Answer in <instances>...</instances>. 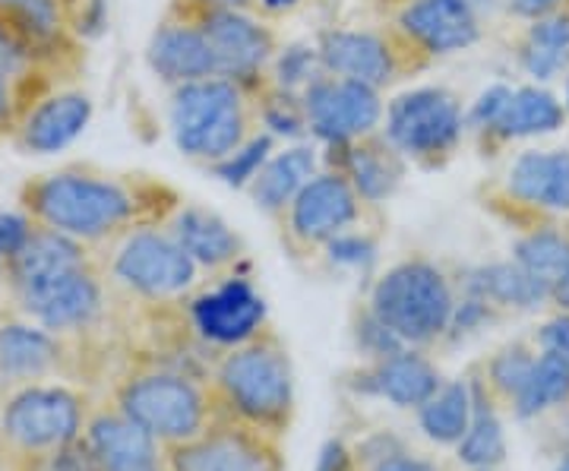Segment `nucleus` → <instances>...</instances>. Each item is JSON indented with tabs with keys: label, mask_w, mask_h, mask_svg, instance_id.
<instances>
[{
	"label": "nucleus",
	"mask_w": 569,
	"mask_h": 471,
	"mask_svg": "<svg viewBox=\"0 0 569 471\" xmlns=\"http://www.w3.org/2000/svg\"><path fill=\"white\" fill-rule=\"evenodd\" d=\"M32 231H36V222L22 209L0 212V267L10 263L20 253L26 241L32 238Z\"/></svg>",
	"instance_id": "40"
},
{
	"label": "nucleus",
	"mask_w": 569,
	"mask_h": 471,
	"mask_svg": "<svg viewBox=\"0 0 569 471\" xmlns=\"http://www.w3.org/2000/svg\"><path fill=\"white\" fill-rule=\"evenodd\" d=\"M164 228L183 247V253L200 267L206 279L241 272V267L247 263V241L241 238V231H234L209 206L183 200L171 212Z\"/></svg>",
	"instance_id": "24"
},
{
	"label": "nucleus",
	"mask_w": 569,
	"mask_h": 471,
	"mask_svg": "<svg viewBox=\"0 0 569 471\" xmlns=\"http://www.w3.org/2000/svg\"><path fill=\"white\" fill-rule=\"evenodd\" d=\"M73 349L17 308H0V390L61 377Z\"/></svg>",
	"instance_id": "21"
},
{
	"label": "nucleus",
	"mask_w": 569,
	"mask_h": 471,
	"mask_svg": "<svg viewBox=\"0 0 569 471\" xmlns=\"http://www.w3.org/2000/svg\"><path fill=\"white\" fill-rule=\"evenodd\" d=\"M478 203L512 231L569 216V149H526L500 178L478 187Z\"/></svg>",
	"instance_id": "9"
},
{
	"label": "nucleus",
	"mask_w": 569,
	"mask_h": 471,
	"mask_svg": "<svg viewBox=\"0 0 569 471\" xmlns=\"http://www.w3.org/2000/svg\"><path fill=\"white\" fill-rule=\"evenodd\" d=\"M380 130L411 168L443 171L466 143V104L447 86H418L389 99Z\"/></svg>",
	"instance_id": "8"
},
{
	"label": "nucleus",
	"mask_w": 569,
	"mask_h": 471,
	"mask_svg": "<svg viewBox=\"0 0 569 471\" xmlns=\"http://www.w3.org/2000/svg\"><path fill=\"white\" fill-rule=\"evenodd\" d=\"M569 402V368L553 358L550 351L538 349V358L531 364L529 380L522 383L519 395L512 399L509 414L519 418V421H531V418H541L548 411L560 409Z\"/></svg>",
	"instance_id": "32"
},
{
	"label": "nucleus",
	"mask_w": 569,
	"mask_h": 471,
	"mask_svg": "<svg viewBox=\"0 0 569 471\" xmlns=\"http://www.w3.org/2000/svg\"><path fill=\"white\" fill-rule=\"evenodd\" d=\"M471 380V421H468L466 437L452 447L456 462L466 469H500L507 462V428L500 402L490 395V390L481 383L478 370H468Z\"/></svg>",
	"instance_id": "29"
},
{
	"label": "nucleus",
	"mask_w": 569,
	"mask_h": 471,
	"mask_svg": "<svg viewBox=\"0 0 569 471\" xmlns=\"http://www.w3.org/2000/svg\"><path fill=\"white\" fill-rule=\"evenodd\" d=\"M503 317H507V313H500V310L493 308V304H488L485 298L459 291L456 308H452V320H449L447 342L449 345H456V342H462L468 335H478L481 329L500 323Z\"/></svg>",
	"instance_id": "37"
},
{
	"label": "nucleus",
	"mask_w": 569,
	"mask_h": 471,
	"mask_svg": "<svg viewBox=\"0 0 569 471\" xmlns=\"http://www.w3.org/2000/svg\"><path fill=\"white\" fill-rule=\"evenodd\" d=\"M320 73H323V67H320L317 44H310V41H291V44H282L279 54L272 58L269 70H266V82H272L276 89L298 92L301 96Z\"/></svg>",
	"instance_id": "34"
},
{
	"label": "nucleus",
	"mask_w": 569,
	"mask_h": 471,
	"mask_svg": "<svg viewBox=\"0 0 569 471\" xmlns=\"http://www.w3.org/2000/svg\"><path fill=\"white\" fill-rule=\"evenodd\" d=\"M146 67L168 89L219 77V63L203 29L183 10L181 0H168L162 17L152 26L146 41Z\"/></svg>",
	"instance_id": "20"
},
{
	"label": "nucleus",
	"mask_w": 569,
	"mask_h": 471,
	"mask_svg": "<svg viewBox=\"0 0 569 471\" xmlns=\"http://www.w3.org/2000/svg\"><path fill=\"white\" fill-rule=\"evenodd\" d=\"M535 345L541 351H550L553 358H560L569 368V313L567 310H557L550 320L541 323V329L531 335Z\"/></svg>",
	"instance_id": "41"
},
{
	"label": "nucleus",
	"mask_w": 569,
	"mask_h": 471,
	"mask_svg": "<svg viewBox=\"0 0 569 471\" xmlns=\"http://www.w3.org/2000/svg\"><path fill=\"white\" fill-rule=\"evenodd\" d=\"M92 114H96L92 96L77 82H67L44 92L22 111L13 130L7 133V143L20 156H54L73 140H80Z\"/></svg>",
	"instance_id": "19"
},
{
	"label": "nucleus",
	"mask_w": 569,
	"mask_h": 471,
	"mask_svg": "<svg viewBox=\"0 0 569 471\" xmlns=\"http://www.w3.org/2000/svg\"><path fill=\"white\" fill-rule=\"evenodd\" d=\"M569 0H503V13L512 17L516 22L545 20L550 13L567 10Z\"/></svg>",
	"instance_id": "45"
},
{
	"label": "nucleus",
	"mask_w": 569,
	"mask_h": 471,
	"mask_svg": "<svg viewBox=\"0 0 569 471\" xmlns=\"http://www.w3.org/2000/svg\"><path fill=\"white\" fill-rule=\"evenodd\" d=\"M99 253V267L114 304L174 308L203 285L206 275L164 226L127 231Z\"/></svg>",
	"instance_id": "4"
},
{
	"label": "nucleus",
	"mask_w": 569,
	"mask_h": 471,
	"mask_svg": "<svg viewBox=\"0 0 569 471\" xmlns=\"http://www.w3.org/2000/svg\"><path fill=\"white\" fill-rule=\"evenodd\" d=\"M7 301L29 320L67 339L70 345H82L89 335H96L114 304L99 267V253L80 267L63 269L20 291H10Z\"/></svg>",
	"instance_id": "10"
},
{
	"label": "nucleus",
	"mask_w": 569,
	"mask_h": 471,
	"mask_svg": "<svg viewBox=\"0 0 569 471\" xmlns=\"http://www.w3.org/2000/svg\"><path fill=\"white\" fill-rule=\"evenodd\" d=\"M468 471H497V469H468Z\"/></svg>",
	"instance_id": "54"
},
{
	"label": "nucleus",
	"mask_w": 569,
	"mask_h": 471,
	"mask_svg": "<svg viewBox=\"0 0 569 471\" xmlns=\"http://www.w3.org/2000/svg\"><path fill=\"white\" fill-rule=\"evenodd\" d=\"M92 411L89 392L58 377L0 390V459L20 469L77 443Z\"/></svg>",
	"instance_id": "5"
},
{
	"label": "nucleus",
	"mask_w": 569,
	"mask_h": 471,
	"mask_svg": "<svg viewBox=\"0 0 569 471\" xmlns=\"http://www.w3.org/2000/svg\"><path fill=\"white\" fill-rule=\"evenodd\" d=\"M373 3V10L380 13V17H387V13H392L396 7H402L406 0H370Z\"/></svg>",
	"instance_id": "48"
},
{
	"label": "nucleus",
	"mask_w": 569,
	"mask_h": 471,
	"mask_svg": "<svg viewBox=\"0 0 569 471\" xmlns=\"http://www.w3.org/2000/svg\"><path fill=\"white\" fill-rule=\"evenodd\" d=\"M178 308L190 335L216 354L238 349L272 327L263 291L244 272L206 279Z\"/></svg>",
	"instance_id": "14"
},
{
	"label": "nucleus",
	"mask_w": 569,
	"mask_h": 471,
	"mask_svg": "<svg viewBox=\"0 0 569 471\" xmlns=\"http://www.w3.org/2000/svg\"><path fill=\"white\" fill-rule=\"evenodd\" d=\"M471 380L459 377V380H443V387L427 399L418 414V428L430 443L437 447H456L468 431L471 421Z\"/></svg>",
	"instance_id": "31"
},
{
	"label": "nucleus",
	"mask_w": 569,
	"mask_h": 471,
	"mask_svg": "<svg viewBox=\"0 0 569 471\" xmlns=\"http://www.w3.org/2000/svg\"><path fill=\"white\" fill-rule=\"evenodd\" d=\"M323 168V156L317 152L313 143H291L284 149H276L266 164L253 174V181L247 184V197L253 206L263 212L269 222H276L284 212V206L291 203L301 187Z\"/></svg>",
	"instance_id": "26"
},
{
	"label": "nucleus",
	"mask_w": 569,
	"mask_h": 471,
	"mask_svg": "<svg viewBox=\"0 0 569 471\" xmlns=\"http://www.w3.org/2000/svg\"><path fill=\"white\" fill-rule=\"evenodd\" d=\"M164 471H168V469H164Z\"/></svg>",
	"instance_id": "55"
},
{
	"label": "nucleus",
	"mask_w": 569,
	"mask_h": 471,
	"mask_svg": "<svg viewBox=\"0 0 569 471\" xmlns=\"http://www.w3.org/2000/svg\"><path fill=\"white\" fill-rule=\"evenodd\" d=\"M459 298L456 272L430 257H406L373 279L367 308L387 323L408 349H433L447 342L452 308Z\"/></svg>",
	"instance_id": "6"
},
{
	"label": "nucleus",
	"mask_w": 569,
	"mask_h": 471,
	"mask_svg": "<svg viewBox=\"0 0 569 471\" xmlns=\"http://www.w3.org/2000/svg\"><path fill=\"white\" fill-rule=\"evenodd\" d=\"M63 7H67V10H73V7H77V3H80V0H61Z\"/></svg>",
	"instance_id": "51"
},
{
	"label": "nucleus",
	"mask_w": 569,
	"mask_h": 471,
	"mask_svg": "<svg viewBox=\"0 0 569 471\" xmlns=\"http://www.w3.org/2000/svg\"><path fill=\"white\" fill-rule=\"evenodd\" d=\"M351 342L365 361H383L389 354H399V351L408 349L406 342L367 308V301L351 310Z\"/></svg>",
	"instance_id": "35"
},
{
	"label": "nucleus",
	"mask_w": 569,
	"mask_h": 471,
	"mask_svg": "<svg viewBox=\"0 0 569 471\" xmlns=\"http://www.w3.org/2000/svg\"><path fill=\"white\" fill-rule=\"evenodd\" d=\"M0 471H17V469H13V465H10L7 459H0Z\"/></svg>",
	"instance_id": "50"
},
{
	"label": "nucleus",
	"mask_w": 569,
	"mask_h": 471,
	"mask_svg": "<svg viewBox=\"0 0 569 471\" xmlns=\"http://www.w3.org/2000/svg\"><path fill=\"white\" fill-rule=\"evenodd\" d=\"M209 390L222 421L244 424L272 440H284L295 424V368L282 335L272 327L238 349L216 354Z\"/></svg>",
	"instance_id": "2"
},
{
	"label": "nucleus",
	"mask_w": 569,
	"mask_h": 471,
	"mask_svg": "<svg viewBox=\"0 0 569 471\" xmlns=\"http://www.w3.org/2000/svg\"><path fill=\"white\" fill-rule=\"evenodd\" d=\"M168 471H284L282 440L234 421H212L193 440L164 450Z\"/></svg>",
	"instance_id": "17"
},
{
	"label": "nucleus",
	"mask_w": 569,
	"mask_h": 471,
	"mask_svg": "<svg viewBox=\"0 0 569 471\" xmlns=\"http://www.w3.org/2000/svg\"><path fill=\"white\" fill-rule=\"evenodd\" d=\"M370 212L377 209L358 197V190L348 184L346 174L323 164L301 187V193L284 206V212L272 226L279 228V241L284 250L295 260H307L323 253V247L332 238L365 226Z\"/></svg>",
	"instance_id": "12"
},
{
	"label": "nucleus",
	"mask_w": 569,
	"mask_h": 471,
	"mask_svg": "<svg viewBox=\"0 0 569 471\" xmlns=\"http://www.w3.org/2000/svg\"><path fill=\"white\" fill-rule=\"evenodd\" d=\"M17 471H99L96 469V459H92V452L89 447L77 440V443H70V447H63V450L51 452V455H41L36 462H26Z\"/></svg>",
	"instance_id": "39"
},
{
	"label": "nucleus",
	"mask_w": 569,
	"mask_h": 471,
	"mask_svg": "<svg viewBox=\"0 0 569 471\" xmlns=\"http://www.w3.org/2000/svg\"><path fill=\"white\" fill-rule=\"evenodd\" d=\"M276 137L272 133H257L253 140L247 146H241L238 152H231L228 159H222V162H216L212 168H206L212 178H219L222 184L234 187V190H247V184L253 181V174L260 171L266 164V159L276 152Z\"/></svg>",
	"instance_id": "36"
},
{
	"label": "nucleus",
	"mask_w": 569,
	"mask_h": 471,
	"mask_svg": "<svg viewBox=\"0 0 569 471\" xmlns=\"http://www.w3.org/2000/svg\"><path fill=\"white\" fill-rule=\"evenodd\" d=\"M313 471H361L355 447H348L342 437L326 440L323 450L317 455V469Z\"/></svg>",
	"instance_id": "44"
},
{
	"label": "nucleus",
	"mask_w": 569,
	"mask_h": 471,
	"mask_svg": "<svg viewBox=\"0 0 569 471\" xmlns=\"http://www.w3.org/2000/svg\"><path fill=\"white\" fill-rule=\"evenodd\" d=\"M313 44L323 73L367 82L380 92L430 70V63L387 20L361 29H323Z\"/></svg>",
	"instance_id": "13"
},
{
	"label": "nucleus",
	"mask_w": 569,
	"mask_h": 471,
	"mask_svg": "<svg viewBox=\"0 0 569 471\" xmlns=\"http://www.w3.org/2000/svg\"><path fill=\"white\" fill-rule=\"evenodd\" d=\"M257 89L231 77H206L168 89V127L183 159L212 168L263 133Z\"/></svg>",
	"instance_id": "3"
},
{
	"label": "nucleus",
	"mask_w": 569,
	"mask_h": 471,
	"mask_svg": "<svg viewBox=\"0 0 569 471\" xmlns=\"http://www.w3.org/2000/svg\"><path fill=\"white\" fill-rule=\"evenodd\" d=\"M550 308L553 310H567L569 313V269L550 285Z\"/></svg>",
	"instance_id": "46"
},
{
	"label": "nucleus",
	"mask_w": 569,
	"mask_h": 471,
	"mask_svg": "<svg viewBox=\"0 0 569 471\" xmlns=\"http://www.w3.org/2000/svg\"><path fill=\"white\" fill-rule=\"evenodd\" d=\"M563 104H567V114H569V73H567V99H563Z\"/></svg>",
	"instance_id": "52"
},
{
	"label": "nucleus",
	"mask_w": 569,
	"mask_h": 471,
	"mask_svg": "<svg viewBox=\"0 0 569 471\" xmlns=\"http://www.w3.org/2000/svg\"><path fill=\"white\" fill-rule=\"evenodd\" d=\"M82 443L89 447L96 469L99 471H164V447L133 424L127 414L108 405L96 409L86 431Z\"/></svg>",
	"instance_id": "25"
},
{
	"label": "nucleus",
	"mask_w": 569,
	"mask_h": 471,
	"mask_svg": "<svg viewBox=\"0 0 569 471\" xmlns=\"http://www.w3.org/2000/svg\"><path fill=\"white\" fill-rule=\"evenodd\" d=\"M535 358H538L535 339H516V342H507V345H500L493 354H488L481 364H475L481 383L500 402V409L512 405V399L519 395L522 383L529 380Z\"/></svg>",
	"instance_id": "33"
},
{
	"label": "nucleus",
	"mask_w": 569,
	"mask_h": 471,
	"mask_svg": "<svg viewBox=\"0 0 569 471\" xmlns=\"http://www.w3.org/2000/svg\"><path fill=\"white\" fill-rule=\"evenodd\" d=\"M111 405L140 424L152 440H159L164 450L193 440L212 421H219L209 380L174 364H142L130 370L114 387Z\"/></svg>",
	"instance_id": "7"
},
{
	"label": "nucleus",
	"mask_w": 569,
	"mask_h": 471,
	"mask_svg": "<svg viewBox=\"0 0 569 471\" xmlns=\"http://www.w3.org/2000/svg\"><path fill=\"white\" fill-rule=\"evenodd\" d=\"M181 203L183 193L162 174L96 162L41 171L17 190V209L36 226L61 231L92 250H102L127 231L164 226Z\"/></svg>",
	"instance_id": "1"
},
{
	"label": "nucleus",
	"mask_w": 569,
	"mask_h": 471,
	"mask_svg": "<svg viewBox=\"0 0 569 471\" xmlns=\"http://www.w3.org/2000/svg\"><path fill=\"white\" fill-rule=\"evenodd\" d=\"M456 285L466 294H478L500 313H531L550 304V288L531 279L516 260H493L456 272Z\"/></svg>",
	"instance_id": "27"
},
{
	"label": "nucleus",
	"mask_w": 569,
	"mask_h": 471,
	"mask_svg": "<svg viewBox=\"0 0 569 471\" xmlns=\"http://www.w3.org/2000/svg\"><path fill=\"white\" fill-rule=\"evenodd\" d=\"M509 54L538 86L569 73V7L545 20L519 22L509 36Z\"/></svg>",
	"instance_id": "28"
},
{
	"label": "nucleus",
	"mask_w": 569,
	"mask_h": 471,
	"mask_svg": "<svg viewBox=\"0 0 569 471\" xmlns=\"http://www.w3.org/2000/svg\"><path fill=\"white\" fill-rule=\"evenodd\" d=\"M323 164L342 171L348 184L358 190V197L373 209H380L396 197V190L402 187L408 168H411L406 156L389 143L383 130H373V133L348 140V143L326 146Z\"/></svg>",
	"instance_id": "23"
},
{
	"label": "nucleus",
	"mask_w": 569,
	"mask_h": 471,
	"mask_svg": "<svg viewBox=\"0 0 569 471\" xmlns=\"http://www.w3.org/2000/svg\"><path fill=\"white\" fill-rule=\"evenodd\" d=\"M567 121V104L538 82H497L466 108V133L481 159H500L509 146L557 133Z\"/></svg>",
	"instance_id": "11"
},
{
	"label": "nucleus",
	"mask_w": 569,
	"mask_h": 471,
	"mask_svg": "<svg viewBox=\"0 0 569 471\" xmlns=\"http://www.w3.org/2000/svg\"><path fill=\"white\" fill-rule=\"evenodd\" d=\"M301 102L310 140L323 146L348 143L380 130L387 111V99L380 89L332 73H320L310 82L301 92Z\"/></svg>",
	"instance_id": "16"
},
{
	"label": "nucleus",
	"mask_w": 569,
	"mask_h": 471,
	"mask_svg": "<svg viewBox=\"0 0 569 471\" xmlns=\"http://www.w3.org/2000/svg\"><path fill=\"white\" fill-rule=\"evenodd\" d=\"M323 257L332 267L342 269H367L377 260V241L367 234V228H351L346 234L332 238L323 247Z\"/></svg>",
	"instance_id": "38"
},
{
	"label": "nucleus",
	"mask_w": 569,
	"mask_h": 471,
	"mask_svg": "<svg viewBox=\"0 0 569 471\" xmlns=\"http://www.w3.org/2000/svg\"><path fill=\"white\" fill-rule=\"evenodd\" d=\"M519 267L538 279L541 285H553L569 269V219H548L538 226L516 231L512 257Z\"/></svg>",
	"instance_id": "30"
},
{
	"label": "nucleus",
	"mask_w": 569,
	"mask_h": 471,
	"mask_svg": "<svg viewBox=\"0 0 569 471\" xmlns=\"http://www.w3.org/2000/svg\"><path fill=\"white\" fill-rule=\"evenodd\" d=\"M203 3H222V7H238V10H257L260 13V0H203Z\"/></svg>",
	"instance_id": "47"
},
{
	"label": "nucleus",
	"mask_w": 569,
	"mask_h": 471,
	"mask_svg": "<svg viewBox=\"0 0 569 471\" xmlns=\"http://www.w3.org/2000/svg\"><path fill=\"white\" fill-rule=\"evenodd\" d=\"M0 294H3V267H0Z\"/></svg>",
	"instance_id": "53"
},
{
	"label": "nucleus",
	"mask_w": 569,
	"mask_h": 471,
	"mask_svg": "<svg viewBox=\"0 0 569 471\" xmlns=\"http://www.w3.org/2000/svg\"><path fill=\"white\" fill-rule=\"evenodd\" d=\"M22 102L17 80L10 77V70L0 63V140H7V133L13 130V123L20 118Z\"/></svg>",
	"instance_id": "43"
},
{
	"label": "nucleus",
	"mask_w": 569,
	"mask_h": 471,
	"mask_svg": "<svg viewBox=\"0 0 569 471\" xmlns=\"http://www.w3.org/2000/svg\"><path fill=\"white\" fill-rule=\"evenodd\" d=\"M553 471H569V452H563V459L557 462V469Z\"/></svg>",
	"instance_id": "49"
},
{
	"label": "nucleus",
	"mask_w": 569,
	"mask_h": 471,
	"mask_svg": "<svg viewBox=\"0 0 569 471\" xmlns=\"http://www.w3.org/2000/svg\"><path fill=\"white\" fill-rule=\"evenodd\" d=\"M361 471H443V465L433 462V459H427L421 452H411L408 447H399L396 452H389L383 459L370 462Z\"/></svg>",
	"instance_id": "42"
},
{
	"label": "nucleus",
	"mask_w": 569,
	"mask_h": 471,
	"mask_svg": "<svg viewBox=\"0 0 569 471\" xmlns=\"http://www.w3.org/2000/svg\"><path fill=\"white\" fill-rule=\"evenodd\" d=\"M443 387V373L427 358L425 349H406L383 361H365L346 373V390L367 399L389 402L392 409L418 411Z\"/></svg>",
	"instance_id": "22"
},
{
	"label": "nucleus",
	"mask_w": 569,
	"mask_h": 471,
	"mask_svg": "<svg viewBox=\"0 0 569 471\" xmlns=\"http://www.w3.org/2000/svg\"><path fill=\"white\" fill-rule=\"evenodd\" d=\"M183 10L203 29L206 41L219 63V77L260 86L272 58L282 48V36L257 10H238L203 0H181Z\"/></svg>",
	"instance_id": "15"
},
{
	"label": "nucleus",
	"mask_w": 569,
	"mask_h": 471,
	"mask_svg": "<svg viewBox=\"0 0 569 471\" xmlns=\"http://www.w3.org/2000/svg\"><path fill=\"white\" fill-rule=\"evenodd\" d=\"M383 20L425 58L430 67L475 48L485 39V17L468 0H406Z\"/></svg>",
	"instance_id": "18"
}]
</instances>
